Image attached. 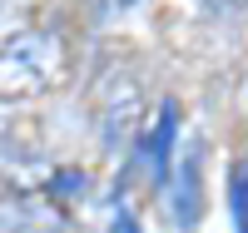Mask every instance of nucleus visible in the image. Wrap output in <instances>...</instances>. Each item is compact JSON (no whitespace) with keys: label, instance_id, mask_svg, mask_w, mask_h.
<instances>
[{"label":"nucleus","instance_id":"obj_4","mask_svg":"<svg viewBox=\"0 0 248 233\" xmlns=\"http://www.w3.org/2000/svg\"><path fill=\"white\" fill-rule=\"evenodd\" d=\"M209 5H214V10H223V5H229V10H238L243 0H209Z\"/></svg>","mask_w":248,"mask_h":233},{"label":"nucleus","instance_id":"obj_5","mask_svg":"<svg viewBox=\"0 0 248 233\" xmlns=\"http://www.w3.org/2000/svg\"><path fill=\"white\" fill-rule=\"evenodd\" d=\"M0 5H10V0H0Z\"/></svg>","mask_w":248,"mask_h":233},{"label":"nucleus","instance_id":"obj_3","mask_svg":"<svg viewBox=\"0 0 248 233\" xmlns=\"http://www.w3.org/2000/svg\"><path fill=\"white\" fill-rule=\"evenodd\" d=\"M109 233H139V223H134V214H129V208H119V214H114Z\"/></svg>","mask_w":248,"mask_h":233},{"label":"nucleus","instance_id":"obj_2","mask_svg":"<svg viewBox=\"0 0 248 233\" xmlns=\"http://www.w3.org/2000/svg\"><path fill=\"white\" fill-rule=\"evenodd\" d=\"M174 134H179V109H174V99H164L159 114H154V129L144 134V159H149V174H154L159 184L169 179V149H174Z\"/></svg>","mask_w":248,"mask_h":233},{"label":"nucleus","instance_id":"obj_1","mask_svg":"<svg viewBox=\"0 0 248 233\" xmlns=\"http://www.w3.org/2000/svg\"><path fill=\"white\" fill-rule=\"evenodd\" d=\"M65 65V45L55 30H15L0 40V94L20 99V94H40L60 79Z\"/></svg>","mask_w":248,"mask_h":233}]
</instances>
